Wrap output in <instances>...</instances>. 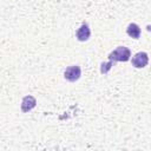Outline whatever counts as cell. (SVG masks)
Segmentation results:
<instances>
[{
  "instance_id": "6",
  "label": "cell",
  "mask_w": 151,
  "mask_h": 151,
  "mask_svg": "<svg viewBox=\"0 0 151 151\" xmlns=\"http://www.w3.org/2000/svg\"><path fill=\"white\" fill-rule=\"evenodd\" d=\"M126 33L133 38V39H138L140 37V27L137 24H130L126 28Z\"/></svg>"
},
{
  "instance_id": "3",
  "label": "cell",
  "mask_w": 151,
  "mask_h": 151,
  "mask_svg": "<svg viewBox=\"0 0 151 151\" xmlns=\"http://www.w3.org/2000/svg\"><path fill=\"white\" fill-rule=\"evenodd\" d=\"M149 63V57L145 52H138L134 54V57L132 58V65L137 68H143L147 65Z\"/></svg>"
},
{
  "instance_id": "2",
  "label": "cell",
  "mask_w": 151,
  "mask_h": 151,
  "mask_svg": "<svg viewBox=\"0 0 151 151\" xmlns=\"http://www.w3.org/2000/svg\"><path fill=\"white\" fill-rule=\"evenodd\" d=\"M80 76H81V70H80V67L77 66V65H73V66L67 67V68L65 70V72H64L65 79L68 80V81H71V83L77 81V80L80 78Z\"/></svg>"
},
{
  "instance_id": "5",
  "label": "cell",
  "mask_w": 151,
  "mask_h": 151,
  "mask_svg": "<svg viewBox=\"0 0 151 151\" xmlns=\"http://www.w3.org/2000/svg\"><path fill=\"white\" fill-rule=\"evenodd\" d=\"M91 35V31L87 24H83L77 31V39L79 41H86Z\"/></svg>"
},
{
  "instance_id": "4",
  "label": "cell",
  "mask_w": 151,
  "mask_h": 151,
  "mask_svg": "<svg viewBox=\"0 0 151 151\" xmlns=\"http://www.w3.org/2000/svg\"><path fill=\"white\" fill-rule=\"evenodd\" d=\"M35 105H37L35 98L32 97V96H26V97H24V99L21 101V111L22 112H28L33 107H35Z\"/></svg>"
},
{
  "instance_id": "7",
  "label": "cell",
  "mask_w": 151,
  "mask_h": 151,
  "mask_svg": "<svg viewBox=\"0 0 151 151\" xmlns=\"http://www.w3.org/2000/svg\"><path fill=\"white\" fill-rule=\"evenodd\" d=\"M112 65H113V61H112V60H110L109 63H103V64H101L100 72H101L103 74H106V73L109 72V70L112 67Z\"/></svg>"
},
{
  "instance_id": "1",
  "label": "cell",
  "mask_w": 151,
  "mask_h": 151,
  "mask_svg": "<svg viewBox=\"0 0 151 151\" xmlns=\"http://www.w3.org/2000/svg\"><path fill=\"white\" fill-rule=\"evenodd\" d=\"M131 57V51L125 46H118L109 54V59L112 61H127Z\"/></svg>"
}]
</instances>
